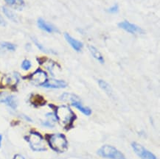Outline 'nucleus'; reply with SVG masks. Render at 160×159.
Here are the masks:
<instances>
[{"label": "nucleus", "mask_w": 160, "mask_h": 159, "mask_svg": "<svg viewBox=\"0 0 160 159\" xmlns=\"http://www.w3.org/2000/svg\"><path fill=\"white\" fill-rule=\"evenodd\" d=\"M32 40H33V42L35 43V44L36 45V46H37V47L39 48L40 50H41V51L44 52H46V53H50L51 52L50 51V50H47V48H45L44 46L43 45L41 44V43H40L37 39H35V38H32Z\"/></svg>", "instance_id": "obj_21"}, {"label": "nucleus", "mask_w": 160, "mask_h": 159, "mask_svg": "<svg viewBox=\"0 0 160 159\" xmlns=\"http://www.w3.org/2000/svg\"><path fill=\"white\" fill-rule=\"evenodd\" d=\"M119 28H120L123 30H125L126 32H129V33L131 34H136V33H139V34H143L144 33V30L143 29L138 27L137 25L132 24V23L128 22V21H122V22H120L119 24H118Z\"/></svg>", "instance_id": "obj_7"}, {"label": "nucleus", "mask_w": 160, "mask_h": 159, "mask_svg": "<svg viewBox=\"0 0 160 159\" xmlns=\"http://www.w3.org/2000/svg\"><path fill=\"white\" fill-rule=\"evenodd\" d=\"M2 135L0 134V147H1V145H2Z\"/></svg>", "instance_id": "obj_26"}, {"label": "nucleus", "mask_w": 160, "mask_h": 159, "mask_svg": "<svg viewBox=\"0 0 160 159\" xmlns=\"http://www.w3.org/2000/svg\"><path fill=\"white\" fill-rule=\"evenodd\" d=\"M0 24H1V25L5 24V21L2 19L1 17H0Z\"/></svg>", "instance_id": "obj_25"}, {"label": "nucleus", "mask_w": 160, "mask_h": 159, "mask_svg": "<svg viewBox=\"0 0 160 159\" xmlns=\"http://www.w3.org/2000/svg\"><path fill=\"white\" fill-rule=\"evenodd\" d=\"M31 102L34 105L36 106H39L42 105L45 103V100L42 97L39 95H35L32 97L31 99Z\"/></svg>", "instance_id": "obj_17"}, {"label": "nucleus", "mask_w": 160, "mask_h": 159, "mask_svg": "<svg viewBox=\"0 0 160 159\" xmlns=\"http://www.w3.org/2000/svg\"><path fill=\"white\" fill-rule=\"evenodd\" d=\"M18 81H19V78H18V76L16 75H13V76L8 75L5 77V83L7 85H10V86L16 84Z\"/></svg>", "instance_id": "obj_19"}, {"label": "nucleus", "mask_w": 160, "mask_h": 159, "mask_svg": "<svg viewBox=\"0 0 160 159\" xmlns=\"http://www.w3.org/2000/svg\"><path fill=\"white\" fill-rule=\"evenodd\" d=\"M131 146L136 154L141 159H157L155 155L150 151H148V150L145 149L141 144L134 142L131 144Z\"/></svg>", "instance_id": "obj_5"}, {"label": "nucleus", "mask_w": 160, "mask_h": 159, "mask_svg": "<svg viewBox=\"0 0 160 159\" xmlns=\"http://www.w3.org/2000/svg\"><path fill=\"white\" fill-rule=\"evenodd\" d=\"M30 144V147L34 151H44L46 150L44 141L40 133L37 132H31L30 135L26 139Z\"/></svg>", "instance_id": "obj_4"}, {"label": "nucleus", "mask_w": 160, "mask_h": 159, "mask_svg": "<svg viewBox=\"0 0 160 159\" xmlns=\"http://www.w3.org/2000/svg\"><path fill=\"white\" fill-rule=\"evenodd\" d=\"M31 62L29 60H25V61H23L22 64H21V68H22L23 70H25V71H28V70L30 69L31 68Z\"/></svg>", "instance_id": "obj_22"}, {"label": "nucleus", "mask_w": 160, "mask_h": 159, "mask_svg": "<svg viewBox=\"0 0 160 159\" xmlns=\"http://www.w3.org/2000/svg\"><path fill=\"white\" fill-rule=\"evenodd\" d=\"M2 11L4 13V14L9 19L11 20V21H14V22H17L18 21V18L17 16L12 10H10V9L6 8V7H3L2 8Z\"/></svg>", "instance_id": "obj_16"}, {"label": "nucleus", "mask_w": 160, "mask_h": 159, "mask_svg": "<svg viewBox=\"0 0 160 159\" xmlns=\"http://www.w3.org/2000/svg\"><path fill=\"white\" fill-rule=\"evenodd\" d=\"M118 10H119L118 5H114L113 6H112L110 8L108 9V12L111 13H115L118 12Z\"/></svg>", "instance_id": "obj_23"}, {"label": "nucleus", "mask_w": 160, "mask_h": 159, "mask_svg": "<svg viewBox=\"0 0 160 159\" xmlns=\"http://www.w3.org/2000/svg\"><path fill=\"white\" fill-rule=\"evenodd\" d=\"M44 66L46 67L47 69L49 70V72H50L52 75H54L53 72H54V70H55V68L56 66L55 63H54L53 61H50V60H49V61H45V62L44 63Z\"/></svg>", "instance_id": "obj_20"}, {"label": "nucleus", "mask_w": 160, "mask_h": 159, "mask_svg": "<svg viewBox=\"0 0 160 159\" xmlns=\"http://www.w3.org/2000/svg\"><path fill=\"white\" fill-rule=\"evenodd\" d=\"M5 1L10 6L17 10H21L25 6L24 0H5Z\"/></svg>", "instance_id": "obj_15"}, {"label": "nucleus", "mask_w": 160, "mask_h": 159, "mask_svg": "<svg viewBox=\"0 0 160 159\" xmlns=\"http://www.w3.org/2000/svg\"><path fill=\"white\" fill-rule=\"evenodd\" d=\"M70 102H71V105H72V106H74V108H77L78 110H79V111H81V113H83L84 115L90 116L91 113H92V110H91L90 108L83 106L82 103H81V100H80V99L78 98H78L73 99V100Z\"/></svg>", "instance_id": "obj_11"}, {"label": "nucleus", "mask_w": 160, "mask_h": 159, "mask_svg": "<svg viewBox=\"0 0 160 159\" xmlns=\"http://www.w3.org/2000/svg\"><path fill=\"white\" fill-rule=\"evenodd\" d=\"M97 154L105 158L125 159V155L120 151L110 145H104L100 148L99 150L97 151Z\"/></svg>", "instance_id": "obj_3"}, {"label": "nucleus", "mask_w": 160, "mask_h": 159, "mask_svg": "<svg viewBox=\"0 0 160 159\" xmlns=\"http://www.w3.org/2000/svg\"><path fill=\"white\" fill-rule=\"evenodd\" d=\"M0 47H1L2 50H7V51H11L13 52L15 51L16 46V45L11 44V43L9 42H2L0 44Z\"/></svg>", "instance_id": "obj_18"}, {"label": "nucleus", "mask_w": 160, "mask_h": 159, "mask_svg": "<svg viewBox=\"0 0 160 159\" xmlns=\"http://www.w3.org/2000/svg\"><path fill=\"white\" fill-rule=\"evenodd\" d=\"M30 80L34 85L42 86L47 81L48 77H47L46 72L41 68H39L34 73L32 74Z\"/></svg>", "instance_id": "obj_6"}, {"label": "nucleus", "mask_w": 160, "mask_h": 159, "mask_svg": "<svg viewBox=\"0 0 160 159\" xmlns=\"http://www.w3.org/2000/svg\"><path fill=\"white\" fill-rule=\"evenodd\" d=\"M98 84H99L100 87L109 97H112L113 96V91H112V88H111V86L108 83L105 82V80H98Z\"/></svg>", "instance_id": "obj_14"}, {"label": "nucleus", "mask_w": 160, "mask_h": 159, "mask_svg": "<svg viewBox=\"0 0 160 159\" xmlns=\"http://www.w3.org/2000/svg\"><path fill=\"white\" fill-rule=\"evenodd\" d=\"M64 38H65V39L67 40V42L70 44V46H72V47L73 48L75 51H77V52L81 51L83 45L82 43L81 42V41H78V40L74 39L73 37H72V36H71L70 34H68V33H64Z\"/></svg>", "instance_id": "obj_9"}, {"label": "nucleus", "mask_w": 160, "mask_h": 159, "mask_svg": "<svg viewBox=\"0 0 160 159\" xmlns=\"http://www.w3.org/2000/svg\"><path fill=\"white\" fill-rule=\"evenodd\" d=\"M67 86V83L63 80L56 79L47 80V81L43 85V87L47 88H63Z\"/></svg>", "instance_id": "obj_8"}, {"label": "nucleus", "mask_w": 160, "mask_h": 159, "mask_svg": "<svg viewBox=\"0 0 160 159\" xmlns=\"http://www.w3.org/2000/svg\"><path fill=\"white\" fill-rule=\"evenodd\" d=\"M38 26L42 30H44V31L47 32H50V33L54 32H58V30L53 25L50 24V23H48L43 19H39L38 20Z\"/></svg>", "instance_id": "obj_12"}, {"label": "nucleus", "mask_w": 160, "mask_h": 159, "mask_svg": "<svg viewBox=\"0 0 160 159\" xmlns=\"http://www.w3.org/2000/svg\"><path fill=\"white\" fill-rule=\"evenodd\" d=\"M89 50H90L92 55L93 56L97 61H99L101 64H103V63H104V58H103L102 54L99 52V50H98L97 48L94 47V46H91V45H90V46H89Z\"/></svg>", "instance_id": "obj_13"}, {"label": "nucleus", "mask_w": 160, "mask_h": 159, "mask_svg": "<svg viewBox=\"0 0 160 159\" xmlns=\"http://www.w3.org/2000/svg\"><path fill=\"white\" fill-rule=\"evenodd\" d=\"M55 116L56 120L59 122L61 125H63L67 128H69L73 123L75 119V115L70 107L66 105L59 106L56 108Z\"/></svg>", "instance_id": "obj_1"}, {"label": "nucleus", "mask_w": 160, "mask_h": 159, "mask_svg": "<svg viewBox=\"0 0 160 159\" xmlns=\"http://www.w3.org/2000/svg\"><path fill=\"white\" fill-rule=\"evenodd\" d=\"M0 102L6 104L7 105L13 109H16L17 107V99L13 95H4L0 97Z\"/></svg>", "instance_id": "obj_10"}, {"label": "nucleus", "mask_w": 160, "mask_h": 159, "mask_svg": "<svg viewBox=\"0 0 160 159\" xmlns=\"http://www.w3.org/2000/svg\"><path fill=\"white\" fill-rule=\"evenodd\" d=\"M14 159H25V158L21 155H16L15 156H14Z\"/></svg>", "instance_id": "obj_24"}, {"label": "nucleus", "mask_w": 160, "mask_h": 159, "mask_svg": "<svg viewBox=\"0 0 160 159\" xmlns=\"http://www.w3.org/2000/svg\"><path fill=\"white\" fill-rule=\"evenodd\" d=\"M48 142L50 147L58 153L65 152L68 148V142L66 137L64 136V135L61 133H56V134L50 135Z\"/></svg>", "instance_id": "obj_2"}]
</instances>
